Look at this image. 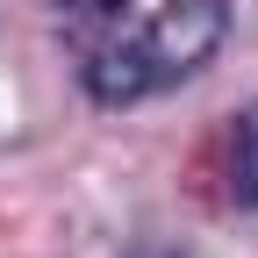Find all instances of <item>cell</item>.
Segmentation results:
<instances>
[{
    "mask_svg": "<svg viewBox=\"0 0 258 258\" xmlns=\"http://www.w3.org/2000/svg\"><path fill=\"white\" fill-rule=\"evenodd\" d=\"M222 29H230V0H165V8L144 22V36L129 43V57H137V72H144V93L201 72L215 57V43H222Z\"/></svg>",
    "mask_w": 258,
    "mask_h": 258,
    "instance_id": "cell-1",
    "label": "cell"
},
{
    "mask_svg": "<svg viewBox=\"0 0 258 258\" xmlns=\"http://www.w3.org/2000/svg\"><path fill=\"white\" fill-rule=\"evenodd\" d=\"M86 93H93V101H108V108L144 101V72H137V57H129V43H122V50H101V57L86 64Z\"/></svg>",
    "mask_w": 258,
    "mask_h": 258,
    "instance_id": "cell-2",
    "label": "cell"
},
{
    "mask_svg": "<svg viewBox=\"0 0 258 258\" xmlns=\"http://www.w3.org/2000/svg\"><path fill=\"white\" fill-rule=\"evenodd\" d=\"M230 201L258 208V108H244L230 122Z\"/></svg>",
    "mask_w": 258,
    "mask_h": 258,
    "instance_id": "cell-3",
    "label": "cell"
},
{
    "mask_svg": "<svg viewBox=\"0 0 258 258\" xmlns=\"http://www.w3.org/2000/svg\"><path fill=\"white\" fill-rule=\"evenodd\" d=\"M86 8H93V15H115V8H122V0H86Z\"/></svg>",
    "mask_w": 258,
    "mask_h": 258,
    "instance_id": "cell-4",
    "label": "cell"
},
{
    "mask_svg": "<svg viewBox=\"0 0 258 258\" xmlns=\"http://www.w3.org/2000/svg\"><path fill=\"white\" fill-rule=\"evenodd\" d=\"M57 8H86V0H57Z\"/></svg>",
    "mask_w": 258,
    "mask_h": 258,
    "instance_id": "cell-5",
    "label": "cell"
}]
</instances>
